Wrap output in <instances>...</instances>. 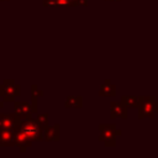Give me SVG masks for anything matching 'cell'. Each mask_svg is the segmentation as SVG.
Listing matches in <instances>:
<instances>
[{
  "instance_id": "cell-1",
  "label": "cell",
  "mask_w": 158,
  "mask_h": 158,
  "mask_svg": "<svg viewBox=\"0 0 158 158\" xmlns=\"http://www.w3.org/2000/svg\"><path fill=\"white\" fill-rule=\"evenodd\" d=\"M23 135H26L31 141H41L43 138L42 135V128L36 121L32 120H23L20 121L19 125L16 126Z\"/></svg>"
},
{
  "instance_id": "cell-2",
  "label": "cell",
  "mask_w": 158,
  "mask_h": 158,
  "mask_svg": "<svg viewBox=\"0 0 158 158\" xmlns=\"http://www.w3.org/2000/svg\"><path fill=\"white\" fill-rule=\"evenodd\" d=\"M138 101L141 102L139 106V116L144 117H154L156 112H158V102L154 100L152 96H146V98H138Z\"/></svg>"
},
{
  "instance_id": "cell-3",
  "label": "cell",
  "mask_w": 158,
  "mask_h": 158,
  "mask_svg": "<svg viewBox=\"0 0 158 158\" xmlns=\"http://www.w3.org/2000/svg\"><path fill=\"white\" fill-rule=\"evenodd\" d=\"M20 95V86L16 85L12 80L4 81L2 85H0V96H2L4 101H12L16 96Z\"/></svg>"
},
{
  "instance_id": "cell-4",
  "label": "cell",
  "mask_w": 158,
  "mask_h": 158,
  "mask_svg": "<svg viewBox=\"0 0 158 158\" xmlns=\"http://www.w3.org/2000/svg\"><path fill=\"white\" fill-rule=\"evenodd\" d=\"M20 122L16 114H0V130L15 128Z\"/></svg>"
},
{
  "instance_id": "cell-5",
  "label": "cell",
  "mask_w": 158,
  "mask_h": 158,
  "mask_svg": "<svg viewBox=\"0 0 158 158\" xmlns=\"http://www.w3.org/2000/svg\"><path fill=\"white\" fill-rule=\"evenodd\" d=\"M32 112V106L27 102H15V114L20 118V121L28 120Z\"/></svg>"
},
{
  "instance_id": "cell-6",
  "label": "cell",
  "mask_w": 158,
  "mask_h": 158,
  "mask_svg": "<svg viewBox=\"0 0 158 158\" xmlns=\"http://www.w3.org/2000/svg\"><path fill=\"white\" fill-rule=\"evenodd\" d=\"M15 131L14 128H6V130H0V146L1 147H9V146H15Z\"/></svg>"
},
{
  "instance_id": "cell-7",
  "label": "cell",
  "mask_w": 158,
  "mask_h": 158,
  "mask_svg": "<svg viewBox=\"0 0 158 158\" xmlns=\"http://www.w3.org/2000/svg\"><path fill=\"white\" fill-rule=\"evenodd\" d=\"M14 131H15V142H16V146H19L22 151L31 146L32 141H31L26 135H23L17 127H15Z\"/></svg>"
},
{
  "instance_id": "cell-8",
  "label": "cell",
  "mask_w": 158,
  "mask_h": 158,
  "mask_svg": "<svg viewBox=\"0 0 158 158\" xmlns=\"http://www.w3.org/2000/svg\"><path fill=\"white\" fill-rule=\"evenodd\" d=\"M111 116H121L122 118H126V106L123 104H118V102H111Z\"/></svg>"
},
{
  "instance_id": "cell-9",
  "label": "cell",
  "mask_w": 158,
  "mask_h": 158,
  "mask_svg": "<svg viewBox=\"0 0 158 158\" xmlns=\"http://www.w3.org/2000/svg\"><path fill=\"white\" fill-rule=\"evenodd\" d=\"M44 138L48 141L52 139H58L59 138V126H52V127H46L44 128Z\"/></svg>"
},
{
  "instance_id": "cell-10",
  "label": "cell",
  "mask_w": 158,
  "mask_h": 158,
  "mask_svg": "<svg viewBox=\"0 0 158 158\" xmlns=\"http://www.w3.org/2000/svg\"><path fill=\"white\" fill-rule=\"evenodd\" d=\"M100 94L105 95V96H112V95H115V86L109 80H106L100 89Z\"/></svg>"
},
{
  "instance_id": "cell-11",
  "label": "cell",
  "mask_w": 158,
  "mask_h": 158,
  "mask_svg": "<svg viewBox=\"0 0 158 158\" xmlns=\"http://www.w3.org/2000/svg\"><path fill=\"white\" fill-rule=\"evenodd\" d=\"M122 104L126 107L137 106L138 105V98H136V96H123L122 98Z\"/></svg>"
},
{
  "instance_id": "cell-12",
  "label": "cell",
  "mask_w": 158,
  "mask_h": 158,
  "mask_svg": "<svg viewBox=\"0 0 158 158\" xmlns=\"http://www.w3.org/2000/svg\"><path fill=\"white\" fill-rule=\"evenodd\" d=\"M48 115L47 114H44V115H40L38 117H37V123L40 125V127L42 128V130H44L46 127H48Z\"/></svg>"
},
{
  "instance_id": "cell-13",
  "label": "cell",
  "mask_w": 158,
  "mask_h": 158,
  "mask_svg": "<svg viewBox=\"0 0 158 158\" xmlns=\"http://www.w3.org/2000/svg\"><path fill=\"white\" fill-rule=\"evenodd\" d=\"M80 101H81V98H68L67 102H65V106H80Z\"/></svg>"
},
{
  "instance_id": "cell-14",
  "label": "cell",
  "mask_w": 158,
  "mask_h": 158,
  "mask_svg": "<svg viewBox=\"0 0 158 158\" xmlns=\"http://www.w3.org/2000/svg\"><path fill=\"white\" fill-rule=\"evenodd\" d=\"M2 104H4V102H2L1 100H0V107H2Z\"/></svg>"
},
{
  "instance_id": "cell-15",
  "label": "cell",
  "mask_w": 158,
  "mask_h": 158,
  "mask_svg": "<svg viewBox=\"0 0 158 158\" xmlns=\"http://www.w3.org/2000/svg\"><path fill=\"white\" fill-rule=\"evenodd\" d=\"M0 1H4V0H0Z\"/></svg>"
},
{
  "instance_id": "cell-16",
  "label": "cell",
  "mask_w": 158,
  "mask_h": 158,
  "mask_svg": "<svg viewBox=\"0 0 158 158\" xmlns=\"http://www.w3.org/2000/svg\"><path fill=\"white\" fill-rule=\"evenodd\" d=\"M112 1H114V0H112Z\"/></svg>"
}]
</instances>
